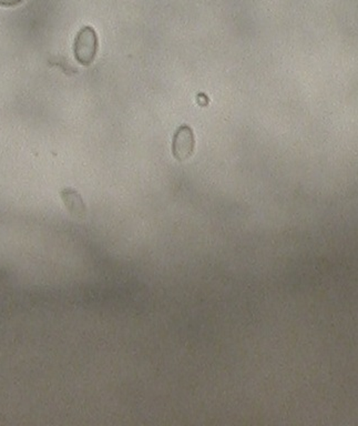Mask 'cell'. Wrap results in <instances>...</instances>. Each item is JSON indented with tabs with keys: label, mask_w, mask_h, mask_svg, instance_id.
Here are the masks:
<instances>
[{
	"label": "cell",
	"mask_w": 358,
	"mask_h": 426,
	"mask_svg": "<svg viewBox=\"0 0 358 426\" xmlns=\"http://www.w3.org/2000/svg\"><path fill=\"white\" fill-rule=\"evenodd\" d=\"M60 198L70 215L78 218L86 215L87 208L84 199L76 189L65 188L60 191Z\"/></svg>",
	"instance_id": "obj_3"
},
{
	"label": "cell",
	"mask_w": 358,
	"mask_h": 426,
	"mask_svg": "<svg viewBox=\"0 0 358 426\" xmlns=\"http://www.w3.org/2000/svg\"><path fill=\"white\" fill-rule=\"evenodd\" d=\"M23 3V0H0V7H16Z\"/></svg>",
	"instance_id": "obj_4"
},
{
	"label": "cell",
	"mask_w": 358,
	"mask_h": 426,
	"mask_svg": "<svg viewBox=\"0 0 358 426\" xmlns=\"http://www.w3.org/2000/svg\"><path fill=\"white\" fill-rule=\"evenodd\" d=\"M173 154L178 160L189 159L195 154V138L193 130L189 126H181L174 134Z\"/></svg>",
	"instance_id": "obj_2"
},
{
	"label": "cell",
	"mask_w": 358,
	"mask_h": 426,
	"mask_svg": "<svg viewBox=\"0 0 358 426\" xmlns=\"http://www.w3.org/2000/svg\"><path fill=\"white\" fill-rule=\"evenodd\" d=\"M99 49L97 31L91 26H84L77 33L73 41V55L82 66H90L96 60Z\"/></svg>",
	"instance_id": "obj_1"
}]
</instances>
